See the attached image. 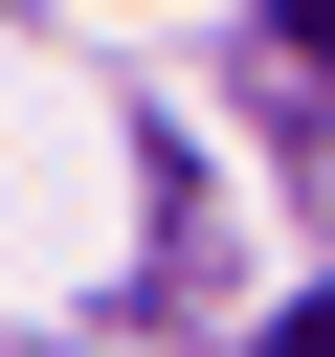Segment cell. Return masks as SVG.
I'll return each mask as SVG.
<instances>
[{
	"label": "cell",
	"mask_w": 335,
	"mask_h": 357,
	"mask_svg": "<svg viewBox=\"0 0 335 357\" xmlns=\"http://www.w3.org/2000/svg\"><path fill=\"white\" fill-rule=\"evenodd\" d=\"M268 357H335V290H313V312H268Z\"/></svg>",
	"instance_id": "cell-1"
},
{
	"label": "cell",
	"mask_w": 335,
	"mask_h": 357,
	"mask_svg": "<svg viewBox=\"0 0 335 357\" xmlns=\"http://www.w3.org/2000/svg\"><path fill=\"white\" fill-rule=\"evenodd\" d=\"M290 45H335V0H290Z\"/></svg>",
	"instance_id": "cell-2"
}]
</instances>
